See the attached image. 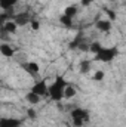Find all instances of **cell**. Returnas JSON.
<instances>
[{"label":"cell","instance_id":"5bb4252c","mask_svg":"<svg viewBox=\"0 0 126 127\" xmlns=\"http://www.w3.org/2000/svg\"><path fill=\"white\" fill-rule=\"evenodd\" d=\"M60 22L63 24L65 28H71V27H73V18H70V16H67V15H64V13L60 16Z\"/></svg>","mask_w":126,"mask_h":127},{"label":"cell","instance_id":"9c48e42d","mask_svg":"<svg viewBox=\"0 0 126 127\" xmlns=\"http://www.w3.org/2000/svg\"><path fill=\"white\" fill-rule=\"evenodd\" d=\"M18 31V25L15 24V21H7V22H4L3 24V32L6 34H15V32Z\"/></svg>","mask_w":126,"mask_h":127},{"label":"cell","instance_id":"ac0fdd59","mask_svg":"<svg viewBox=\"0 0 126 127\" xmlns=\"http://www.w3.org/2000/svg\"><path fill=\"white\" fill-rule=\"evenodd\" d=\"M104 71H101V69H98V71H95L94 72V75H92V80L94 81H102L104 80Z\"/></svg>","mask_w":126,"mask_h":127},{"label":"cell","instance_id":"30bf717a","mask_svg":"<svg viewBox=\"0 0 126 127\" xmlns=\"http://www.w3.org/2000/svg\"><path fill=\"white\" fill-rule=\"evenodd\" d=\"M18 3V0H0V7L3 12H9L13 9V6Z\"/></svg>","mask_w":126,"mask_h":127},{"label":"cell","instance_id":"8992f818","mask_svg":"<svg viewBox=\"0 0 126 127\" xmlns=\"http://www.w3.org/2000/svg\"><path fill=\"white\" fill-rule=\"evenodd\" d=\"M95 28L101 32H108L113 28V21H110V19H98L95 22Z\"/></svg>","mask_w":126,"mask_h":127},{"label":"cell","instance_id":"44dd1931","mask_svg":"<svg viewBox=\"0 0 126 127\" xmlns=\"http://www.w3.org/2000/svg\"><path fill=\"white\" fill-rule=\"evenodd\" d=\"M80 1H82V4H83V6H91L92 3L98 1V0H80Z\"/></svg>","mask_w":126,"mask_h":127},{"label":"cell","instance_id":"ba28073f","mask_svg":"<svg viewBox=\"0 0 126 127\" xmlns=\"http://www.w3.org/2000/svg\"><path fill=\"white\" fill-rule=\"evenodd\" d=\"M0 53L4 56V58H12L13 56V47L10 46V44H7V43H1L0 44Z\"/></svg>","mask_w":126,"mask_h":127},{"label":"cell","instance_id":"8fae6325","mask_svg":"<svg viewBox=\"0 0 126 127\" xmlns=\"http://www.w3.org/2000/svg\"><path fill=\"white\" fill-rule=\"evenodd\" d=\"M40 97H42V96L36 95L34 92H31V90H30V92L25 95V100H27L30 105H37V103L40 102Z\"/></svg>","mask_w":126,"mask_h":127},{"label":"cell","instance_id":"52a82bcc","mask_svg":"<svg viewBox=\"0 0 126 127\" xmlns=\"http://www.w3.org/2000/svg\"><path fill=\"white\" fill-rule=\"evenodd\" d=\"M0 127H21V120L19 118H1L0 120Z\"/></svg>","mask_w":126,"mask_h":127},{"label":"cell","instance_id":"ffe728a7","mask_svg":"<svg viewBox=\"0 0 126 127\" xmlns=\"http://www.w3.org/2000/svg\"><path fill=\"white\" fill-rule=\"evenodd\" d=\"M31 28L34 30V31H37V30L40 28V22H39V21H36V19H33V21H31Z\"/></svg>","mask_w":126,"mask_h":127},{"label":"cell","instance_id":"5b68a950","mask_svg":"<svg viewBox=\"0 0 126 127\" xmlns=\"http://www.w3.org/2000/svg\"><path fill=\"white\" fill-rule=\"evenodd\" d=\"M48 90H49V86H48L46 80H40V81L34 83V86L31 87V92H34L36 95H39V96L48 95Z\"/></svg>","mask_w":126,"mask_h":127},{"label":"cell","instance_id":"d6986e66","mask_svg":"<svg viewBox=\"0 0 126 127\" xmlns=\"http://www.w3.org/2000/svg\"><path fill=\"white\" fill-rule=\"evenodd\" d=\"M105 13L108 15V19H110V21H114V19H116V13H114L111 9H105Z\"/></svg>","mask_w":126,"mask_h":127},{"label":"cell","instance_id":"2e32d148","mask_svg":"<svg viewBox=\"0 0 126 127\" xmlns=\"http://www.w3.org/2000/svg\"><path fill=\"white\" fill-rule=\"evenodd\" d=\"M89 69H91V61H82L80 62V72L86 74V72H89Z\"/></svg>","mask_w":126,"mask_h":127},{"label":"cell","instance_id":"e0dca14e","mask_svg":"<svg viewBox=\"0 0 126 127\" xmlns=\"http://www.w3.org/2000/svg\"><path fill=\"white\" fill-rule=\"evenodd\" d=\"M102 49V46L98 43V41H94V43H91V46H89V52H92L94 55H96L99 50Z\"/></svg>","mask_w":126,"mask_h":127},{"label":"cell","instance_id":"7a4b0ae2","mask_svg":"<svg viewBox=\"0 0 126 127\" xmlns=\"http://www.w3.org/2000/svg\"><path fill=\"white\" fill-rule=\"evenodd\" d=\"M117 55H119V49L116 46H110V47H104L102 46V49L95 55V61L108 64V62H111V61H114Z\"/></svg>","mask_w":126,"mask_h":127},{"label":"cell","instance_id":"6da1fadb","mask_svg":"<svg viewBox=\"0 0 126 127\" xmlns=\"http://www.w3.org/2000/svg\"><path fill=\"white\" fill-rule=\"evenodd\" d=\"M68 83L64 77H57L51 84H49V90H48V95L49 97L54 100V102H60L64 99L65 95V89H67Z\"/></svg>","mask_w":126,"mask_h":127},{"label":"cell","instance_id":"277c9868","mask_svg":"<svg viewBox=\"0 0 126 127\" xmlns=\"http://www.w3.org/2000/svg\"><path fill=\"white\" fill-rule=\"evenodd\" d=\"M13 21H15V24H16L18 27H24V25H27V24H31L33 18L28 12H21V13H16V15L13 16Z\"/></svg>","mask_w":126,"mask_h":127},{"label":"cell","instance_id":"7402d4cb","mask_svg":"<svg viewBox=\"0 0 126 127\" xmlns=\"http://www.w3.org/2000/svg\"><path fill=\"white\" fill-rule=\"evenodd\" d=\"M28 115H30V118H36V112H34V109H28Z\"/></svg>","mask_w":126,"mask_h":127},{"label":"cell","instance_id":"3957f363","mask_svg":"<svg viewBox=\"0 0 126 127\" xmlns=\"http://www.w3.org/2000/svg\"><path fill=\"white\" fill-rule=\"evenodd\" d=\"M71 118L76 127H83V124L89 120V112L86 109L82 108H76L74 111H71Z\"/></svg>","mask_w":126,"mask_h":127},{"label":"cell","instance_id":"9a60e30c","mask_svg":"<svg viewBox=\"0 0 126 127\" xmlns=\"http://www.w3.org/2000/svg\"><path fill=\"white\" fill-rule=\"evenodd\" d=\"M76 93H77L76 87H74L73 84L68 83V86H67V89H65V95H64V97H65V99H71V97L76 96Z\"/></svg>","mask_w":126,"mask_h":127},{"label":"cell","instance_id":"4fadbf2b","mask_svg":"<svg viewBox=\"0 0 126 127\" xmlns=\"http://www.w3.org/2000/svg\"><path fill=\"white\" fill-rule=\"evenodd\" d=\"M77 12H79L77 6H74V4H70V6H67V7H65V10H64V15H67V16H70V18H74V16L77 15Z\"/></svg>","mask_w":126,"mask_h":127},{"label":"cell","instance_id":"7c38bea8","mask_svg":"<svg viewBox=\"0 0 126 127\" xmlns=\"http://www.w3.org/2000/svg\"><path fill=\"white\" fill-rule=\"evenodd\" d=\"M25 69H27V72H30L33 75H37L39 71H40V66H39V64H36V62H27L25 64Z\"/></svg>","mask_w":126,"mask_h":127}]
</instances>
